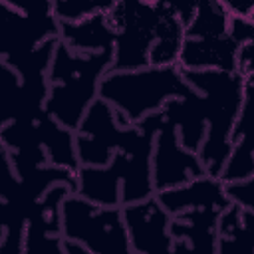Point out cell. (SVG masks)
I'll use <instances>...</instances> for the list:
<instances>
[{
    "label": "cell",
    "instance_id": "cell-22",
    "mask_svg": "<svg viewBox=\"0 0 254 254\" xmlns=\"http://www.w3.org/2000/svg\"><path fill=\"white\" fill-rule=\"evenodd\" d=\"M0 196L6 202H10L14 206H20V208H24L28 212L34 206V200H30L26 196L24 189H22V183H20V179L16 175V169H14L10 151L2 143V139H0Z\"/></svg>",
    "mask_w": 254,
    "mask_h": 254
},
{
    "label": "cell",
    "instance_id": "cell-19",
    "mask_svg": "<svg viewBox=\"0 0 254 254\" xmlns=\"http://www.w3.org/2000/svg\"><path fill=\"white\" fill-rule=\"evenodd\" d=\"M230 14L218 0H198L196 10L189 26H185V38H208L228 32Z\"/></svg>",
    "mask_w": 254,
    "mask_h": 254
},
{
    "label": "cell",
    "instance_id": "cell-2",
    "mask_svg": "<svg viewBox=\"0 0 254 254\" xmlns=\"http://www.w3.org/2000/svg\"><path fill=\"white\" fill-rule=\"evenodd\" d=\"M192 87L185 81L179 65H147L139 69H107L97 85V97L115 109L121 127L141 121L161 109L171 97L189 95Z\"/></svg>",
    "mask_w": 254,
    "mask_h": 254
},
{
    "label": "cell",
    "instance_id": "cell-1",
    "mask_svg": "<svg viewBox=\"0 0 254 254\" xmlns=\"http://www.w3.org/2000/svg\"><path fill=\"white\" fill-rule=\"evenodd\" d=\"M113 52L79 54L60 38L48 65V95L44 111L67 129H77L87 107L97 97V85L111 65Z\"/></svg>",
    "mask_w": 254,
    "mask_h": 254
},
{
    "label": "cell",
    "instance_id": "cell-13",
    "mask_svg": "<svg viewBox=\"0 0 254 254\" xmlns=\"http://www.w3.org/2000/svg\"><path fill=\"white\" fill-rule=\"evenodd\" d=\"M159 111L163 115V121L177 129L181 145L189 151L198 153L204 141V135H206L202 93L192 87L189 95L167 99Z\"/></svg>",
    "mask_w": 254,
    "mask_h": 254
},
{
    "label": "cell",
    "instance_id": "cell-26",
    "mask_svg": "<svg viewBox=\"0 0 254 254\" xmlns=\"http://www.w3.org/2000/svg\"><path fill=\"white\" fill-rule=\"evenodd\" d=\"M236 73L240 77L254 75V40L238 46V52H236Z\"/></svg>",
    "mask_w": 254,
    "mask_h": 254
},
{
    "label": "cell",
    "instance_id": "cell-11",
    "mask_svg": "<svg viewBox=\"0 0 254 254\" xmlns=\"http://www.w3.org/2000/svg\"><path fill=\"white\" fill-rule=\"evenodd\" d=\"M222 210L190 208L171 216L173 252H216V222Z\"/></svg>",
    "mask_w": 254,
    "mask_h": 254
},
{
    "label": "cell",
    "instance_id": "cell-20",
    "mask_svg": "<svg viewBox=\"0 0 254 254\" xmlns=\"http://www.w3.org/2000/svg\"><path fill=\"white\" fill-rule=\"evenodd\" d=\"M28 212L0 196V254L24 252V230Z\"/></svg>",
    "mask_w": 254,
    "mask_h": 254
},
{
    "label": "cell",
    "instance_id": "cell-21",
    "mask_svg": "<svg viewBox=\"0 0 254 254\" xmlns=\"http://www.w3.org/2000/svg\"><path fill=\"white\" fill-rule=\"evenodd\" d=\"M254 145H252V135H244L240 139H236L230 147V153L222 165V171L218 175V179L222 183L228 181H238V179H246L254 175Z\"/></svg>",
    "mask_w": 254,
    "mask_h": 254
},
{
    "label": "cell",
    "instance_id": "cell-12",
    "mask_svg": "<svg viewBox=\"0 0 254 254\" xmlns=\"http://www.w3.org/2000/svg\"><path fill=\"white\" fill-rule=\"evenodd\" d=\"M238 44L226 34L208 38H185L177 65L181 69H222L236 71Z\"/></svg>",
    "mask_w": 254,
    "mask_h": 254
},
{
    "label": "cell",
    "instance_id": "cell-4",
    "mask_svg": "<svg viewBox=\"0 0 254 254\" xmlns=\"http://www.w3.org/2000/svg\"><path fill=\"white\" fill-rule=\"evenodd\" d=\"M62 238L83 244L89 254H131L121 206L95 204L71 190L60 208Z\"/></svg>",
    "mask_w": 254,
    "mask_h": 254
},
{
    "label": "cell",
    "instance_id": "cell-28",
    "mask_svg": "<svg viewBox=\"0 0 254 254\" xmlns=\"http://www.w3.org/2000/svg\"><path fill=\"white\" fill-rule=\"evenodd\" d=\"M222 8L230 16H240V18H252L254 12V0H218Z\"/></svg>",
    "mask_w": 254,
    "mask_h": 254
},
{
    "label": "cell",
    "instance_id": "cell-6",
    "mask_svg": "<svg viewBox=\"0 0 254 254\" xmlns=\"http://www.w3.org/2000/svg\"><path fill=\"white\" fill-rule=\"evenodd\" d=\"M131 125L121 127L115 121V109L101 97H95L75 129V151L79 165L103 167L113 153L127 141Z\"/></svg>",
    "mask_w": 254,
    "mask_h": 254
},
{
    "label": "cell",
    "instance_id": "cell-25",
    "mask_svg": "<svg viewBox=\"0 0 254 254\" xmlns=\"http://www.w3.org/2000/svg\"><path fill=\"white\" fill-rule=\"evenodd\" d=\"M228 36L240 46L246 42L254 40V24L252 18H240V16H230L228 20Z\"/></svg>",
    "mask_w": 254,
    "mask_h": 254
},
{
    "label": "cell",
    "instance_id": "cell-7",
    "mask_svg": "<svg viewBox=\"0 0 254 254\" xmlns=\"http://www.w3.org/2000/svg\"><path fill=\"white\" fill-rule=\"evenodd\" d=\"M121 210L131 254L173 252V236L169 232L171 214L163 208L155 194L131 204H123Z\"/></svg>",
    "mask_w": 254,
    "mask_h": 254
},
{
    "label": "cell",
    "instance_id": "cell-10",
    "mask_svg": "<svg viewBox=\"0 0 254 254\" xmlns=\"http://www.w3.org/2000/svg\"><path fill=\"white\" fill-rule=\"evenodd\" d=\"M155 196L171 216H175L183 210H190V208L224 210L230 204V200L224 192V183L218 177L208 175V173L194 177L179 187L159 190V192H155Z\"/></svg>",
    "mask_w": 254,
    "mask_h": 254
},
{
    "label": "cell",
    "instance_id": "cell-16",
    "mask_svg": "<svg viewBox=\"0 0 254 254\" xmlns=\"http://www.w3.org/2000/svg\"><path fill=\"white\" fill-rule=\"evenodd\" d=\"M36 123H38L40 141L48 155V163L65 167L77 175L79 161H77V151H75V131L58 123L46 111L38 115Z\"/></svg>",
    "mask_w": 254,
    "mask_h": 254
},
{
    "label": "cell",
    "instance_id": "cell-3",
    "mask_svg": "<svg viewBox=\"0 0 254 254\" xmlns=\"http://www.w3.org/2000/svg\"><path fill=\"white\" fill-rule=\"evenodd\" d=\"M181 69V67H179ZM185 81L202 93L206 135L198 157L208 175L218 177L230 153V133L242 103L244 77L222 69H181Z\"/></svg>",
    "mask_w": 254,
    "mask_h": 254
},
{
    "label": "cell",
    "instance_id": "cell-8",
    "mask_svg": "<svg viewBox=\"0 0 254 254\" xmlns=\"http://www.w3.org/2000/svg\"><path fill=\"white\" fill-rule=\"evenodd\" d=\"M204 173L206 171L198 153L185 149L179 141L177 129L169 123H163L155 133L151 153V175L155 192L179 187Z\"/></svg>",
    "mask_w": 254,
    "mask_h": 254
},
{
    "label": "cell",
    "instance_id": "cell-27",
    "mask_svg": "<svg viewBox=\"0 0 254 254\" xmlns=\"http://www.w3.org/2000/svg\"><path fill=\"white\" fill-rule=\"evenodd\" d=\"M161 2L179 18V22H181L183 28H185V26H189V22L192 20L198 0H161Z\"/></svg>",
    "mask_w": 254,
    "mask_h": 254
},
{
    "label": "cell",
    "instance_id": "cell-5",
    "mask_svg": "<svg viewBox=\"0 0 254 254\" xmlns=\"http://www.w3.org/2000/svg\"><path fill=\"white\" fill-rule=\"evenodd\" d=\"M105 16L113 30L109 69L147 67L149 52L157 38L159 4L153 0H115Z\"/></svg>",
    "mask_w": 254,
    "mask_h": 254
},
{
    "label": "cell",
    "instance_id": "cell-29",
    "mask_svg": "<svg viewBox=\"0 0 254 254\" xmlns=\"http://www.w3.org/2000/svg\"><path fill=\"white\" fill-rule=\"evenodd\" d=\"M22 14L42 18V16H54L52 14V0H24Z\"/></svg>",
    "mask_w": 254,
    "mask_h": 254
},
{
    "label": "cell",
    "instance_id": "cell-18",
    "mask_svg": "<svg viewBox=\"0 0 254 254\" xmlns=\"http://www.w3.org/2000/svg\"><path fill=\"white\" fill-rule=\"evenodd\" d=\"M153 2L159 4V26L157 38L149 52V65H177V58L185 40V28L161 0Z\"/></svg>",
    "mask_w": 254,
    "mask_h": 254
},
{
    "label": "cell",
    "instance_id": "cell-23",
    "mask_svg": "<svg viewBox=\"0 0 254 254\" xmlns=\"http://www.w3.org/2000/svg\"><path fill=\"white\" fill-rule=\"evenodd\" d=\"M115 0H52V14L58 22H77L91 14H105Z\"/></svg>",
    "mask_w": 254,
    "mask_h": 254
},
{
    "label": "cell",
    "instance_id": "cell-30",
    "mask_svg": "<svg viewBox=\"0 0 254 254\" xmlns=\"http://www.w3.org/2000/svg\"><path fill=\"white\" fill-rule=\"evenodd\" d=\"M0 2H6V4H10V6H14L16 10H24V0H0Z\"/></svg>",
    "mask_w": 254,
    "mask_h": 254
},
{
    "label": "cell",
    "instance_id": "cell-17",
    "mask_svg": "<svg viewBox=\"0 0 254 254\" xmlns=\"http://www.w3.org/2000/svg\"><path fill=\"white\" fill-rule=\"evenodd\" d=\"M254 220L252 208H240L230 202L216 222V252H252L250 228Z\"/></svg>",
    "mask_w": 254,
    "mask_h": 254
},
{
    "label": "cell",
    "instance_id": "cell-24",
    "mask_svg": "<svg viewBox=\"0 0 254 254\" xmlns=\"http://www.w3.org/2000/svg\"><path fill=\"white\" fill-rule=\"evenodd\" d=\"M224 192L230 202L238 204L240 208H252L254 210V175L238 181L224 183Z\"/></svg>",
    "mask_w": 254,
    "mask_h": 254
},
{
    "label": "cell",
    "instance_id": "cell-14",
    "mask_svg": "<svg viewBox=\"0 0 254 254\" xmlns=\"http://www.w3.org/2000/svg\"><path fill=\"white\" fill-rule=\"evenodd\" d=\"M48 89L22 85L20 75L0 58V129L14 119H36L44 111Z\"/></svg>",
    "mask_w": 254,
    "mask_h": 254
},
{
    "label": "cell",
    "instance_id": "cell-9",
    "mask_svg": "<svg viewBox=\"0 0 254 254\" xmlns=\"http://www.w3.org/2000/svg\"><path fill=\"white\" fill-rule=\"evenodd\" d=\"M67 185H52L32 206L24 230V252L64 254L62 246V200L71 192Z\"/></svg>",
    "mask_w": 254,
    "mask_h": 254
},
{
    "label": "cell",
    "instance_id": "cell-15",
    "mask_svg": "<svg viewBox=\"0 0 254 254\" xmlns=\"http://www.w3.org/2000/svg\"><path fill=\"white\" fill-rule=\"evenodd\" d=\"M58 38L79 54L113 52V30L105 14H91L77 22H60Z\"/></svg>",
    "mask_w": 254,
    "mask_h": 254
}]
</instances>
